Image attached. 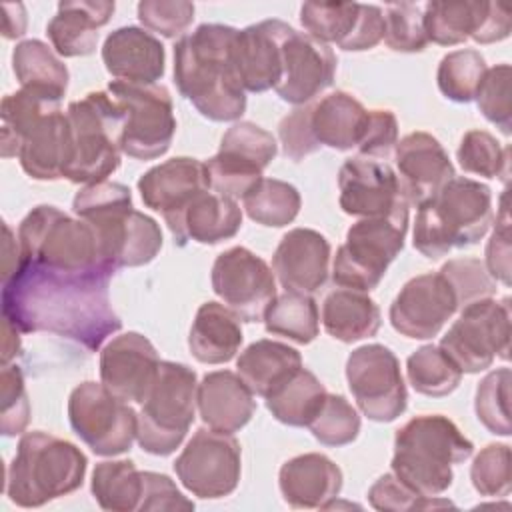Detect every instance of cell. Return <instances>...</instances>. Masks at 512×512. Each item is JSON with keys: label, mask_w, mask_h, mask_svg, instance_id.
I'll return each mask as SVG.
<instances>
[{"label": "cell", "mask_w": 512, "mask_h": 512, "mask_svg": "<svg viewBox=\"0 0 512 512\" xmlns=\"http://www.w3.org/2000/svg\"><path fill=\"white\" fill-rule=\"evenodd\" d=\"M110 274H62L20 262L2 282V318L20 332H50L96 352L122 328L108 298Z\"/></svg>", "instance_id": "6da1fadb"}, {"label": "cell", "mask_w": 512, "mask_h": 512, "mask_svg": "<svg viewBox=\"0 0 512 512\" xmlns=\"http://www.w3.org/2000/svg\"><path fill=\"white\" fill-rule=\"evenodd\" d=\"M236 34L226 24H200L174 44V82L180 94L214 122H234L246 110V92L232 62Z\"/></svg>", "instance_id": "7a4b0ae2"}, {"label": "cell", "mask_w": 512, "mask_h": 512, "mask_svg": "<svg viewBox=\"0 0 512 512\" xmlns=\"http://www.w3.org/2000/svg\"><path fill=\"white\" fill-rule=\"evenodd\" d=\"M72 210L94 228L102 262L114 272L144 266L162 248L158 222L132 206V192L120 182L82 186L72 200Z\"/></svg>", "instance_id": "3957f363"}, {"label": "cell", "mask_w": 512, "mask_h": 512, "mask_svg": "<svg viewBox=\"0 0 512 512\" xmlns=\"http://www.w3.org/2000/svg\"><path fill=\"white\" fill-rule=\"evenodd\" d=\"M474 444L442 414H422L408 420L394 436L392 474L416 494L432 498L452 486V464L468 460Z\"/></svg>", "instance_id": "277c9868"}, {"label": "cell", "mask_w": 512, "mask_h": 512, "mask_svg": "<svg viewBox=\"0 0 512 512\" xmlns=\"http://www.w3.org/2000/svg\"><path fill=\"white\" fill-rule=\"evenodd\" d=\"M492 222L490 188L478 180L454 176L432 200L418 206L412 244L422 256L438 260L454 248L474 246Z\"/></svg>", "instance_id": "5b68a950"}, {"label": "cell", "mask_w": 512, "mask_h": 512, "mask_svg": "<svg viewBox=\"0 0 512 512\" xmlns=\"http://www.w3.org/2000/svg\"><path fill=\"white\" fill-rule=\"evenodd\" d=\"M86 468V454L76 444L42 430L26 432L6 472V496L22 508L44 506L76 492Z\"/></svg>", "instance_id": "8992f818"}, {"label": "cell", "mask_w": 512, "mask_h": 512, "mask_svg": "<svg viewBox=\"0 0 512 512\" xmlns=\"http://www.w3.org/2000/svg\"><path fill=\"white\" fill-rule=\"evenodd\" d=\"M18 244L24 262L62 274H110L102 262L94 228L50 204L32 208L18 226Z\"/></svg>", "instance_id": "52a82bcc"}, {"label": "cell", "mask_w": 512, "mask_h": 512, "mask_svg": "<svg viewBox=\"0 0 512 512\" xmlns=\"http://www.w3.org/2000/svg\"><path fill=\"white\" fill-rule=\"evenodd\" d=\"M70 122V158L64 178L72 184H98L120 166L124 110L106 90L88 92L66 108Z\"/></svg>", "instance_id": "ba28073f"}, {"label": "cell", "mask_w": 512, "mask_h": 512, "mask_svg": "<svg viewBox=\"0 0 512 512\" xmlns=\"http://www.w3.org/2000/svg\"><path fill=\"white\" fill-rule=\"evenodd\" d=\"M196 396V372L182 362L162 360L138 412V446L152 456L172 454L194 422Z\"/></svg>", "instance_id": "9c48e42d"}, {"label": "cell", "mask_w": 512, "mask_h": 512, "mask_svg": "<svg viewBox=\"0 0 512 512\" xmlns=\"http://www.w3.org/2000/svg\"><path fill=\"white\" fill-rule=\"evenodd\" d=\"M408 232V204L402 202L388 216L360 218L346 232V242L336 250L332 280L340 288L374 290L388 266L404 248Z\"/></svg>", "instance_id": "30bf717a"}, {"label": "cell", "mask_w": 512, "mask_h": 512, "mask_svg": "<svg viewBox=\"0 0 512 512\" xmlns=\"http://www.w3.org/2000/svg\"><path fill=\"white\" fill-rule=\"evenodd\" d=\"M462 374H478L510 356V298H482L460 308L438 344Z\"/></svg>", "instance_id": "8fae6325"}, {"label": "cell", "mask_w": 512, "mask_h": 512, "mask_svg": "<svg viewBox=\"0 0 512 512\" xmlns=\"http://www.w3.org/2000/svg\"><path fill=\"white\" fill-rule=\"evenodd\" d=\"M68 420L96 456L124 454L136 440L138 412L102 382L88 380L70 392Z\"/></svg>", "instance_id": "7c38bea8"}, {"label": "cell", "mask_w": 512, "mask_h": 512, "mask_svg": "<svg viewBox=\"0 0 512 512\" xmlns=\"http://www.w3.org/2000/svg\"><path fill=\"white\" fill-rule=\"evenodd\" d=\"M108 92L122 106L126 122L122 152L136 160H154L168 152L176 118L172 96L162 84H132L112 80Z\"/></svg>", "instance_id": "4fadbf2b"}, {"label": "cell", "mask_w": 512, "mask_h": 512, "mask_svg": "<svg viewBox=\"0 0 512 512\" xmlns=\"http://www.w3.org/2000/svg\"><path fill=\"white\" fill-rule=\"evenodd\" d=\"M278 154L276 138L254 122H234L222 136L218 152L208 158L210 190L238 200L244 198Z\"/></svg>", "instance_id": "5bb4252c"}, {"label": "cell", "mask_w": 512, "mask_h": 512, "mask_svg": "<svg viewBox=\"0 0 512 512\" xmlns=\"http://www.w3.org/2000/svg\"><path fill=\"white\" fill-rule=\"evenodd\" d=\"M174 472L180 484L198 498L230 496L242 474L240 442L232 434L198 428L174 460Z\"/></svg>", "instance_id": "9a60e30c"}, {"label": "cell", "mask_w": 512, "mask_h": 512, "mask_svg": "<svg viewBox=\"0 0 512 512\" xmlns=\"http://www.w3.org/2000/svg\"><path fill=\"white\" fill-rule=\"evenodd\" d=\"M348 388L360 412L372 422H392L404 414L408 392L396 354L384 344H364L346 360Z\"/></svg>", "instance_id": "2e32d148"}, {"label": "cell", "mask_w": 512, "mask_h": 512, "mask_svg": "<svg viewBox=\"0 0 512 512\" xmlns=\"http://www.w3.org/2000/svg\"><path fill=\"white\" fill-rule=\"evenodd\" d=\"M212 290L242 322H260L276 298L272 268L244 246L220 252L212 264Z\"/></svg>", "instance_id": "e0dca14e"}, {"label": "cell", "mask_w": 512, "mask_h": 512, "mask_svg": "<svg viewBox=\"0 0 512 512\" xmlns=\"http://www.w3.org/2000/svg\"><path fill=\"white\" fill-rule=\"evenodd\" d=\"M458 312V300L450 282L440 272L410 278L390 304L392 328L414 340L440 334L444 324Z\"/></svg>", "instance_id": "ac0fdd59"}, {"label": "cell", "mask_w": 512, "mask_h": 512, "mask_svg": "<svg viewBox=\"0 0 512 512\" xmlns=\"http://www.w3.org/2000/svg\"><path fill=\"white\" fill-rule=\"evenodd\" d=\"M294 28L282 20H262L238 30L232 46L234 72L244 92L276 88L284 72V40Z\"/></svg>", "instance_id": "d6986e66"}, {"label": "cell", "mask_w": 512, "mask_h": 512, "mask_svg": "<svg viewBox=\"0 0 512 512\" xmlns=\"http://www.w3.org/2000/svg\"><path fill=\"white\" fill-rule=\"evenodd\" d=\"M160 362L154 344L144 334L124 332L100 350V382L124 402L142 404L158 376Z\"/></svg>", "instance_id": "ffe728a7"}, {"label": "cell", "mask_w": 512, "mask_h": 512, "mask_svg": "<svg viewBox=\"0 0 512 512\" xmlns=\"http://www.w3.org/2000/svg\"><path fill=\"white\" fill-rule=\"evenodd\" d=\"M338 190L340 208L356 218L388 216L406 202L392 166L384 160L360 154L340 166Z\"/></svg>", "instance_id": "44dd1931"}, {"label": "cell", "mask_w": 512, "mask_h": 512, "mask_svg": "<svg viewBox=\"0 0 512 512\" xmlns=\"http://www.w3.org/2000/svg\"><path fill=\"white\" fill-rule=\"evenodd\" d=\"M396 178L408 206H422L456 176L448 152L428 132H410L394 148Z\"/></svg>", "instance_id": "7402d4cb"}, {"label": "cell", "mask_w": 512, "mask_h": 512, "mask_svg": "<svg viewBox=\"0 0 512 512\" xmlns=\"http://www.w3.org/2000/svg\"><path fill=\"white\" fill-rule=\"evenodd\" d=\"M336 56L328 44L306 32L292 30L284 40V72L276 94L294 106H304L332 86Z\"/></svg>", "instance_id": "603a6c76"}, {"label": "cell", "mask_w": 512, "mask_h": 512, "mask_svg": "<svg viewBox=\"0 0 512 512\" xmlns=\"http://www.w3.org/2000/svg\"><path fill=\"white\" fill-rule=\"evenodd\" d=\"M204 190H210L206 164L190 156L170 158L144 172L138 180L142 202L146 208L162 214L168 230Z\"/></svg>", "instance_id": "cb8c5ba5"}, {"label": "cell", "mask_w": 512, "mask_h": 512, "mask_svg": "<svg viewBox=\"0 0 512 512\" xmlns=\"http://www.w3.org/2000/svg\"><path fill=\"white\" fill-rule=\"evenodd\" d=\"M272 272L288 292L314 294L330 272V242L318 230L292 228L278 242Z\"/></svg>", "instance_id": "d4e9b609"}, {"label": "cell", "mask_w": 512, "mask_h": 512, "mask_svg": "<svg viewBox=\"0 0 512 512\" xmlns=\"http://www.w3.org/2000/svg\"><path fill=\"white\" fill-rule=\"evenodd\" d=\"M102 62L116 80L156 84L166 70V52L162 42L146 28L122 26L106 36Z\"/></svg>", "instance_id": "484cf974"}, {"label": "cell", "mask_w": 512, "mask_h": 512, "mask_svg": "<svg viewBox=\"0 0 512 512\" xmlns=\"http://www.w3.org/2000/svg\"><path fill=\"white\" fill-rule=\"evenodd\" d=\"M196 406L202 422L218 432L234 434L242 430L256 412L254 392L238 372H208L198 382Z\"/></svg>", "instance_id": "4316f807"}, {"label": "cell", "mask_w": 512, "mask_h": 512, "mask_svg": "<svg viewBox=\"0 0 512 512\" xmlns=\"http://www.w3.org/2000/svg\"><path fill=\"white\" fill-rule=\"evenodd\" d=\"M16 158L34 180L64 178L70 158V122L60 106L40 116L22 134Z\"/></svg>", "instance_id": "83f0119b"}, {"label": "cell", "mask_w": 512, "mask_h": 512, "mask_svg": "<svg viewBox=\"0 0 512 512\" xmlns=\"http://www.w3.org/2000/svg\"><path fill=\"white\" fill-rule=\"evenodd\" d=\"M342 470L320 452H308L286 460L278 474V486L292 508H324L342 490Z\"/></svg>", "instance_id": "f1b7e54d"}, {"label": "cell", "mask_w": 512, "mask_h": 512, "mask_svg": "<svg viewBox=\"0 0 512 512\" xmlns=\"http://www.w3.org/2000/svg\"><path fill=\"white\" fill-rule=\"evenodd\" d=\"M116 4L110 0L60 2L46 26V34L58 56H90L98 44V28L108 24Z\"/></svg>", "instance_id": "f546056e"}, {"label": "cell", "mask_w": 512, "mask_h": 512, "mask_svg": "<svg viewBox=\"0 0 512 512\" xmlns=\"http://www.w3.org/2000/svg\"><path fill=\"white\" fill-rule=\"evenodd\" d=\"M242 226V208L236 200L212 190L200 192L170 228L174 242L186 246L188 240L198 244H218L234 238Z\"/></svg>", "instance_id": "4dcf8cb0"}, {"label": "cell", "mask_w": 512, "mask_h": 512, "mask_svg": "<svg viewBox=\"0 0 512 512\" xmlns=\"http://www.w3.org/2000/svg\"><path fill=\"white\" fill-rule=\"evenodd\" d=\"M366 124L368 110L344 90H336L310 104V128L320 146L334 150L358 148Z\"/></svg>", "instance_id": "1f68e13d"}, {"label": "cell", "mask_w": 512, "mask_h": 512, "mask_svg": "<svg viewBox=\"0 0 512 512\" xmlns=\"http://www.w3.org/2000/svg\"><path fill=\"white\" fill-rule=\"evenodd\" d=\"M240 318L220 302H204L194 316L188 348L202 364L230 362L242 346Z\"/></svg>", "instance_id": "d6a6232c"}, {"label": "cell", "mask_w": 512, "mask_h": 512, "mask_svg": "<svg viewBox=\"0 0 512 512\" xmlns=\"http://www.w3.org/2000/svg\"><path fill=\"white\" fill-rule=\"evenodd\" d=\"M302 368V356L296 348L276 340H256L246 346L238 360L236 370L254 396H270L286 380Z\"/></svg>", "instance_id": "836d02e7"}, {"label": "cell", "mask_w": 512, "mask_h": 512, "mask_svg": "<svg viewBox=\"0 0 512 512\" xmlns=\"http://www.w3.org/2000/svg\"><path fill=\"white\" fill-rule=\"evenodd\" d=\"M380 324V308L368 292L338 286L322 302V326L334 340L350 344L370 338Z\"/></svg>", "instance_id": "e575fe53"}, {"label": "cell", "mask_w": 512, "mask_h": 512, "mask_svg": "<svg viewBox=\"0 0 512 512\" xmlns=\"http://www.w3.org/2000/svg\"><path fill=\"white\" fill-rule=\"evenodd\" d=\"M12 70L22 88L60 102L68 90V68L52 48L36 38L22 40L12 50Z\"/></svg>", "instance_id": "d590c367"}, {"label": "cell", "mask_w": 512, "mask_h": 512, "mask_svg": "<svg viewBox=\"0 0 512 512\" xmlns=\"http://www.w3.org/2000/svg\"><path fill=\"white\" fill-rule=\"evenodd\" d=\"M488 4L482 0H432L424 4L422 14L428 42L440 46H456L468 38L476 42L488 14Z\"/></svg>", "instance_id": "8d00e7d4"}, {"label": "cell", "mask_w": 512, "mask_h": 512, "mask_svg": "<svg viewBox=\"0 0 512 512\" xmlns=\"http://www.w3.org/2000/svg\"><path fill=\"white\" fill-rule=\"evenodd\" d=\"M324 384L304 366L278 390L264 398L268 412L282 424L302 428L312 422L326 398Z\"/></svg>", "instance_id": "74e56055"}, {"label": "cell", "mask_w": 512, "mask_h": 512, "mask_svg": "<svg viewBox=\"0 0 512 512\" xmlns=\"http://www.w3.org/2000/svg\"><path fill=\"white\" fill-rule=\"evenodd\" d=\"M90 490L102 510H138L144 492L142 470L132 460H104L92 472Z\"/></svg>", "instance_id": "f35d334b"}, {"label": "cell", "mask_w": 512, "mask_h": 512, "mask_svg": "<svg viewBox=\"0 0 512 512\" xmlns=\"http://www.w3.org/2000/svg\"><path fill=\"white\" fill-rule=\"evenodd\" d=\"M268 334L288 338L296 344H310L320 332V310L310 294L284 292L272 300L264 314Z\"/></svg>", "instance_id": "ab89813d"}, {"label": "cell", "mask_w": 512, "mask_h": 512, "mask_svg": "<svg viewBox=\"0 0 512 512\" xmlns=\"http://www.w3.org/2000/svg\"><path fill=\"white\" fill-rule=\"evenodd\" d=\"M300 192L296 186L278 178H260L242 198L244 212L256 224L282 228L294 222L300 212Z\"/></svg>", "instance_id": "60d3db41"}, {"label": "cell", "mask_w": 512, "mask_h": 512, "mask_svg": "<svg viewBox=\"0 0 512 512\" xmlns=\"http://www.w3.org/2000/svg\"><path fill=\"white\" fill-rule=\"evenodd\" d=\"M406 376L418 394L442 398L458 388L462 380V370L448 358V354L440 346L426 344L408 356Z\"/></svg>", "instance_id": "b9f144b4"}, {"label": "cell", "mask_w": 512, "mask_h": 512, "mask_svg": "<svg viewBox=\"0 0 512 512\" xmlns=\"http://www.w3.org/2000/svg\"><path fill=\"white\" fill-rule=\"evenodd\" d=\"M60 102L46 98L38 92L20 88L14 94L2 98V156L12 158L18 154V144L22 134L46 112L58 108Z\"/></svg>", "instance_id": "7bdbcfd3"}, {"label": "cell", "mask_w": 512, "mask_h": 512, "mask_svg": "<svg viewBox=\"0 0 512 512\" xmlns=\"http://www.w3.org/2000/svg\"><path fill=\"white\" fill-rule=\"evenodd\" d=\"M488 66L478 50L464 48L448 52L436 72V82L440 92L458 104H468L474 100L476 90L486 74Z\"/></svg>", "instance_id": "ee69618b"}, {"label": "cell", "mask_w": 512, "mask_h": 512, "mask_svg": "<svg viewBox=\"0 0 512 512\" xmlns=\"http://www.w3.org/2000/svg\"><path fill=\"white\" fill-rule=\"evenodd\" d=\"M358 12L360 2H304L300 8V24L306 34L318 42L342 48L356 28Z\"/></svg>", "instance_id": "f6af8a7d"}, {"label": "cell", "mask_w": 512, "mask_h": 512, "mask_svg": "<svg viewBox=\"0 0 512 512\" xmlns=\"http://www.w3.org/2000/svg\"><path fill=\"white\" fill-rule=\"evenodd\" d=\"M456 160L464 172L508 180L510 174V146H502L486 130H468L456 150Z\"/></svg>", "instance_id": "bcb514c9"}, {"label": "cell", "mask_w": 512, "mask_h": 512, "mask_svg": "<svg viewBox=\"0 0 512 512\" xmlns=\"http://www.w3.org/2000/svg\"><path fill=\"white\" fill-rule=\"evenodd\" d=\"M510 368L502 366L492 372H488L478 388L474 398V410L480 420V424L498 436H510L512 424H510Z\"/></svg>", "instance_id": "7dc6e473"}, {"label": "cell", "mask_w": 512, "mask_h": 512, "mask_svg": "<svg viewBox=\"0 0 512 512\" xmlns=\"http://www.w3.org/2000/svg\"><path fill=\"white\" fill-rule=\"evenodd\" d=\"M312 436L324 446H346L360 432V414L342 394H326L322 408L308 424Z\"/></svg>", "instance_id": "c3c4849f"}, {"label": "cell", "mask_w": 512, "mask_h": 512, "mask_svg": "<svg viewBox=\"0 0 512 512\" xmlns=\"http://www.w3.org/2000/svg\"><path fill=\"white\" fill-rule=\"evenodd\" d=\"M510 80H512L510 64H496L486 70L474 96L482 116L506 136L512 132Z\"/></svg>", "instance_id": "681fc988"}, {"label": "cell", "mask_w": 512, "mask_h": 512, "mask_svg": "<svg viewBox=\"0 0 512 512\" xmlns=\"http://www.w3.org/2000/svg\"><path fill=\"white\" fill-rule=\"evenodd\" d=\"M510 446L508 444H488L484 446L470 466V480L480 496L504 498L512 488L510 472Z\"/></svg>", "instance_id": "f907efd6"}, {"label": "cell", "mask_w": 512, "mask_h": 512, "mask_svg": "<svg viewBox=\"0 0 512 512\" xmlns=\"http://www.w3.org/2000/svg\"><path fill=\"white\" fill-rule=\"evenodd\" d=\"M384 42L394 52H422L428 44L420 4L396 2L384 12Z\"/></svg>", "instance_id": "816d5d0a"}, {"label": "cell", "mask_w": 512, "mask_h": 512, "mask_svg": "<svg viewBox=\"0 0 512 512\" xmlns=\"http://www.w3.org/2000/svg\"><path fill=\"white\" fill-rule=\"evenodd\" d=\"M438 272L450 282L458 300V310L470 302L492 298L496 292V280L488 274L484 262L478 258L448 260Z\"/></svg>", "instance_id": "f5cc1de1"}, {"label": "cell", "mask_w": 512, "mask_h": 512, "mask_svg": "<svg viewBox=\"0 0 512 512\" xmlns=\"http://www.w3.org/2000/svg\"><path fill=\"white\" fill-rule=\"evenodd\" d=\"M30 422V400L24 374L16 364H4L0 370V430L4 436H16Z\"/></svg>", "instance_id": "db71d44e"}, {"label": "cell", "mask_w": 512, "mask_h": 512, "mask_svg": "<svg viewBox=\"0 0 512 512\" xmlns=\"http://www.w3.org/2000/svg\"><path fill=\"white\" fill-rule=\"evenodd\" d=\"M368 502L380 512H410L438 506H454L450 500H438V496L426 498L408 488L392 472L380 476L368 490Z\"/></svg>", "instance_id": "11a10c76"}, {"label": "cell", "mask_w": 512, "mask_h": 512, "mask_svg": "<svg viewBox=\"0 0 512 512\" xmlns=\"http://www.w3.org/2000/svg\"><path fill=\"white\" fill-rule=\"evenodd\" d=\"M138 20L164 38H182L194 20V4L188 0H142L138 2Z\"/></svg>", "instance_id": "9f6ffc18"}, {"label": "cell", "mask_w": 512, "mask_h": 512, "mask_svg": "<svg viewBox=\"0 0 512 512\" xmlns=\"http://www.w3.org/2000/svg\"><path fill=\"white\" fill-rule=\"evenodd\" d=\"M278 136L284 154L294 162H300L322 148L310 128V106H298L296 110L286 114L280 120Z\"/></svg>", "instance_id": "6f0895ef"}, {"label": "cell", "mask_w": 512, "mask_h": 512, "mask_svg": "<svg viewBox=\"0 0 512 512\" xmlns=\"http://www.w3.org/2000/svg\"><path fill=\"white\" fill-rule=\"evenodd\" d=\"M398 144V120L390 110H368V124L358 144L360 156L388 158Z\"/></svg>", "instance_id": "680465c9"}, {"label": "cell", "mask_w": 512, "mask_h": 512, "mask_svg": "<svg viewBox=\"0 0 512 512\" xmlns=\"http://www.w3.org/2000/svg\"><path fill=\"white\" fill-rule=\"evenodd\" d=\"M510 216L506 206V194H502L500 212L496 214L494 232L486 244V270L504 286H510Z\"/></svg>", "instance_id": "91938a15"}, {"label": "cell", "mask_w": 512, "mask_h": 512, "mask_svg": "<svg viewBox=\"0 0 512 512\" xmlns=\"http://www.w3.org/2000/svg\"><path fill=\"white\" fill-rule=\"evenodd\" d=\"M144 492L138 510H194V502L188 500L174 480L160 472H142Z\"/></svg>", "instance_id": "94428289"}, {"label": "cell", "mask_w": 512, "mask_h": 512, "mask_svg": "<svg viewBox=\"0 0 512 512\" xmlns=\"http://www.w3.org/2000/svg\"><path fill=\"white\" fill-rule=\"evenodd\" d=\"M384 40V12L374 4H360L358 22L352 36L344 42L342 50L362 52L370 50Z\"/></svg>", "instance_id": "6125c7cd"}, {"label": "cell", "mask_w": 512, "mask_h": 512, "mask_svg": "<svg viewBox=\"0 0 512 512\" xmlns=\"http://www.w3.org/2000/svg\"><path fill=\"white\" fill-rule=\"evenodd\" d=\"M512 30V16L510 10L500 4V2H490L488 4V14L484 20V26L476 38L478 44H492V42H500L504 38L510 36Z\"/></svg>", "instance_id": "be15d7a7"}, {"label": "cell", "mask_w": 512, "mask_h": 512, "mask_svg": "<svg viewBox=\"0 0 512 512\" xmlns=\"http://www.w3.org/2000/svg\"><path fill=\"white\" fill-rule=\"evenodd\" d=\"M4 26L2 34L8 40L20 38L26 32V10L22 4H4Z\"/></svg>", "instance_id": "e7e4bbea"}, {"label": "cell", "mask_w": 512, "mask_h": 512, "mask_svg": "<svg viewBox=\"0 0 512 512\" xmlns=\"http://www.w3.org/2000/svg\"><path fill=\"white\" fill-rule=\"evenodd\" d=\"M18 332L20 330L10 320L2 318V334H4V340H2V366L10 364L22 352V342H20Z\"/></svg>", "instance_id": "03108f58"}]
</instances>
